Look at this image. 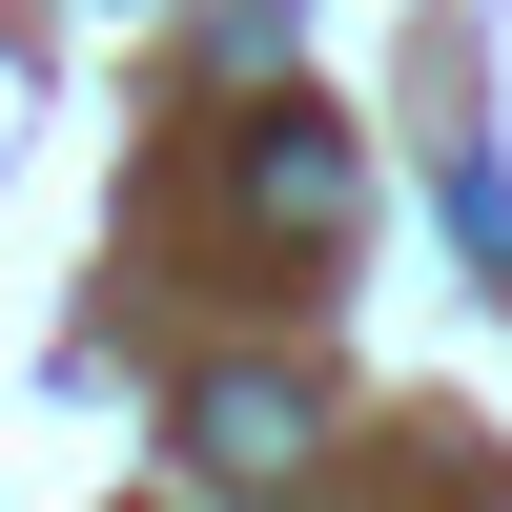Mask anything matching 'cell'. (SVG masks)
Returning <instances> with one entry per match:
<instances>
[{
	"instance_id": "6da1fadb",
	"label": "cell",
	"mask_w": 512,
	"mask_h": 512,
	"mask_svg": "<svg viewBox=\"0 0 512 512\" xmlns=\"http://www.w3.org/2000/svg\"><path fill=\"white\" fill-rule=\"evenodd\" d=\"M246 205H267V226H349V144H328L308 103H267L246 123Z\"/></svg>"
},
{
	"instance_id": "7a4b0ae2",
	"label": "cell",
	"mask_w": 512,
	"mask_h": 512,
	"mask_svg": "<svg viewBox=\"0 0 512 512\" xmlns=\"http://www.w3.org/2000/svg\"><path fill=\"white\" fill-rule=\"evenodd\" d=\"M205 472H287V451H308V390H287V369H205Z\"/></svg>"
}]
</instances>
